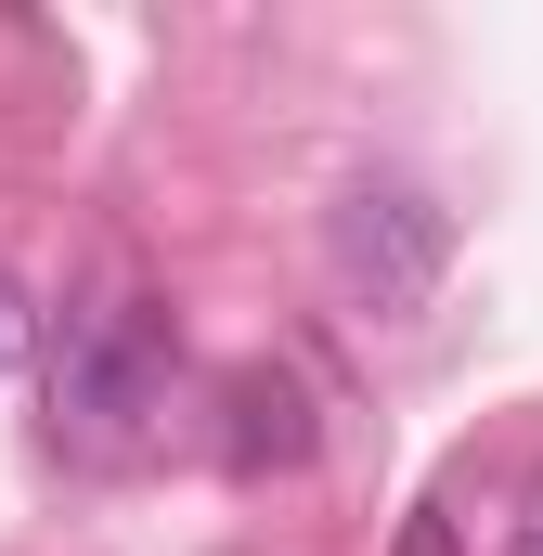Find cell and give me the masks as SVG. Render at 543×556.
<instances>
[{"label":"cell","mask_w":543,"mask_h":556,"mask_svg":"<svg viewBox=\"0 0 543 556\" xmlns=\"http://www.w3.org/2000/svg\"><path fill=\"white\" fill-rule=\"evenodd\" d=\"M168 376H181V324L142 285L78 298L52 324V440L65 453H130L142 427L168 415Z\"/></svg>","instance_id":"1"},{"label":"cell","mask_w":543,"mask_h":556,"mask_svg":"<svg viewBox=\"0 0 543 556\" xmlns=\"http://www.w3.org/2000/svg\"><path fill=\"white\" fill-rule=\"evenodd\" d=\"M324 260L350 285V311L414 324V311L440 298V273H453V220H440V194H414V181H350L337 220H324Z\"/></svg>","instance_id":"2"},{"label":"cell","mask_w":543,"mask_h":556,"mask_svg":"<svg viewBox=\"0 0 543 556\" xmlns=\"http://www.w3.org/2000/svg\"><path fill=\"white\" fill-rule=\"evenodd\" d=\"M220 453H233V479L298 466V453H311V389H298L285 363H247V376L220 389Z\"/></svg>","instance_id":"3"},{"label":"cell","mask_w":543,"mask_h":556,"mask_svg":"<svg viewBox=\"0 0 543 556\" xmlns=\"http://www.w3.org/2000/svg\"><path fill=\"white\" fill-rule=\"evenodd\" d=\"M518 556H543V505H531V518H518Z\"/></svg>","instance_id":"4"},{"label":"cell","mask_w":543,"mask_h":556,"mask_svg":"<svg viewBox=\"0 0 543 556\" xmlns=\"http://www.w3.org/2000/svg\"><path fill=\"white\" fill-rule=\"evenodd\" d=\"M0 363H13V298H0Z\"/></svg>","instance_id":"5"}]
</instances>
